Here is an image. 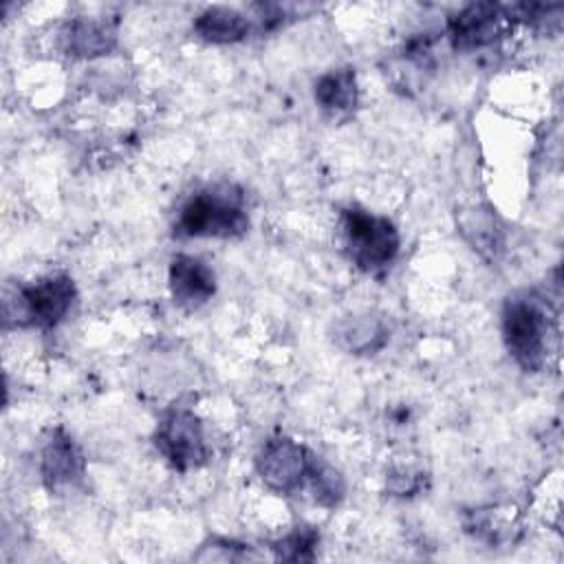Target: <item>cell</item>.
I'll use <instances>...</instances> for the list:
<instances>
[{"label":"cell","instance_id":"cell-13","mask_svg":"<svg viewBox=\"0 0 564 564\" xmlns=\"http://www.w3.org/2000/svg\"><path fill=\"white\" fill-rule=\"evenodd\" d=\"M335 339L348 352L372 355L386 346L388 330L381 319L370 315H357L339 322V326L335 328Z\"/></svg>","mask_w":564,"mask_h":564},{"label":"cell","instance_id":"cell-8","mask_svg":"<svg viewBox=\"0 0 564 564\" xmlns=\"http://www.w3.org/2000/svg\"><path fill=\"white\" fill-rule=\"evenodd\" d=\"M86 463L77 443L62 430H51L40 454V474L51 491L73 487L84 478Z\"/></svg>","mask_w":564,"mask_h":564},{"label":"cell","instance_id":"cell-9","mask_svg":"<svg viewBox=\"0 0 564 564\" xmlns=\"http://www.w3.org/2000/svg\"><path fill=\"white\" fill-rule=\"evenodd\" d=\"M170 293L174 302L187 311H196L216 293V275L200 258L178 253L170 262Z\"/></svg>","mask_w":564,"mask_h":564},{"label":"cell","instance_id":"cell-15","mask_svg":"<svg viewBox=\"0 0 564 564\" xmlns=\"http://www.w3.org/2000/svg\"><path fill=\"white\" fill-rule=\"evenodd\" d=\"M306 487L311 489L315 502H319L322 507H337L346 491L341 474L335 467H330L326 460H322L319 456L315 458V465H313Z\"/></svg>","mask_w":564,"mask_h":564},{"label":"cell","instance_id":"cell-10","mask_svg":"<svg viewBox=\"0 0 564 564\" xmlns=\"http://www.w3.org/2000/svg\"><path fill=\"white\" fill-rule=\"evenodd\" d=\"M59 44L73 57H99L117 46V33L104 20L75 18L62 26Z\"/></svg>","mask_w":564,"mask_h":564},{"label":"cell","instance_id":"cell-2","mask_svg":"<svg viewBox=\"0 0 564 564\" xmlns=\"http://www.w3.org/2000/svg\"><path fill=\"white\" fill-rule=\"evenodd\" d=\"M174 227L185 238H238L249 229L245 196L229 183L209 185L183 203Z\"/></svg>","mask_w":564,"mask_h":564},{"label":"cell","instance_id":"cell-4","mask_svg":"<svg viewBox=\"0 0 564 564\" xmlns=\"http://www.w3.org/2000/svg\"><path fill=\"white\" fill-rule=\"evenodd\" d=\"M341 231L346 253L361 271H379L388 267L401 247V236L394 223L361 207L341 212Z\"/></svg>","mask_w":564,"mask_h":564},{"label":"cell","instance_id":"cell-16","mask_svg":"<svg viewBox=\"0 0 564 564\" xmlns=\"http://www.w3.org/2000/svg\"><path fill=\"white\" fill-rule=\"evenodd\" d=\"M317 544H319V533L313 527H295L291 533L278 540L271 549L278 560L311 562L315 557Z\"/></svg>","mask_w":564,"mask_h":564},{"label":"cell","instance_id":"cell-17","mask_svg":"<svg viewBox=\"0 0 564 564\" xmlns=\"http://www.w3.org/2000/svg\"><path fill=\"white\" fill-rule=\"evenodd\" d=\"M258 555L249 549V544H240L227 538H212L207 544H203L200 553L196 560H223V562H234V560H256Z\"/></svg>","mask_w":564,"mask_h":564},{"label":"cell","instance_id":"cell-1","mask_svg":"<svg viewBox=\"0 0 564 564\" xmlns=\"http://www.w3.org/2000/svg\"><path fill=\"white\" fill-rule=\"evenodd\" d=\"M502 339L522 370H542L551 355V341L555 339V322L549 304L533 293L511 295L502 306Z\"/></svg>","mask_w":564,"mask_h":564},{"label":"cell","instance_id":"cell-6","mask_svg":"<svg viewBox=\"0 0 564 564\" xmlns=\"http://www.w3.org/2000/svg\"><path fill=\"white\" fill-rule=\"evenodd\" d=\"M317 454L289 436L264 441L256 456V469L262 482L280 494H293L306 487Z\"/></svg>","mask_w":564,"mask_h":564},{"label":"cell","instance_id":"cell-18","mask_svg":"<svg viewBox=\"0 0 564 564\" xmlns=\"http://www.w3.org/2000/svg\"><path fill=\"white\" fill-rule=\"evenodd\" d=\"M423 485V478L419 471H412V469H392L388 474V489L394 494V496H412L421 489Z\"/></svg>","mask_w":564,"mask_h":564},{"label":"cell","instance_id":"cell-7","mask_svg":"<svg viewBox=\"0 0 564 564\" xmlns=\"http://www.w3.org/2000/svg\"><path fill=\"white\" fill-rule=\"evenodd\" d=\"M505 20H509L505 7L494 2H471L447 20V33L456 48H480L500 37Z\"/></svg>","mask_w":564,"mask_h":564},{"label":"cell","instance_id":"cell-14","mask_svg":"<svg viewBox=\"0 0 564 564\" xmlns=\"http://www.w3.org/2000/svg\"><path fill=\"white\" fill-rule=\"evenodd\" d=\"M359 88L355 68H333L315 82V101L328 112H350L357 106Z\"/></svg>","mask_w":564,"mask_h":564},{"label":"cell","instance_id":"cell-11","mask_svg":"<svg viewBox=\"0 0 564 564\" xmlns=\"http://www.w3.org/2000/svg\"><path fill=\"white\" fill-rule=\"evenodd\" d=\"M194 31L198 37L212 44H234L249 35L251 22L234 7H207L194 18Z\"/></svg>","mask_w":564,"mask_h":564},{"label":"cell","instance_id":"cell-3","mask_svg":"<svg viewBox=\"0 0 564 564\" xmlns=\"http://www.w3.org/2000/svg\"><path fill=\"white\" fill-rule=\"evenodd\" d=\"M77 297L73 278L64 273L40 278L37 282L18 286L11 297L4 300V322L31 328L57 326L70 311Z\"/></svg>","mask_w":564,"mask_h":564},{"label":"cell","instance_id":"cell-5","mask_svg":"<svg viewBox=\"0 0 564 564\" xmlns=\"http://www.w3.org/2000/svg\"><path fill=\"white\" fill-rule=\"evenodd\" d=\"M154 445L176 471L198 469L209 458L203 423L187 408H172L161 416L154 430Z\"/></svg>","mask_w":564,"mask_h":564},{"label":"cell","instance_id":"cell-12","mask_svg":"<svg viewBox=\"0 0 564 564\" xmlns=\"http://www.w3.org/2000/svg\"><path fill=\"white\" fill-rule=\"evenodd\" d=\"M458 231L482 258H498L502 251V231L496 216L485 207H467L458 214Z\"/></svg>","mask_w":564,"mask_h":564}]
</instances>
